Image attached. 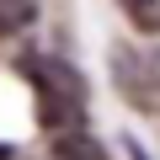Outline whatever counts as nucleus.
<instances>
[{"label":"nucleus","instance_id":"2","mask_svg":"<svg viewBox=\"0 0 160 160\" xmlns=\"http://www.w3.org/2000/svg\"><path fill=\"white\" fill-rule=\"evenodd\" d=\"M112 86L118 96L133 107V112H160V48L155 43H133V38H118L112 53Z\"/></svg>","mask_w":160,"mask_h":160},{"label":"nucleus","instance_id":"6","mask_svg":"<svg viewBox=\"0 0 160 160\" xmlns=\"http://www.w3.org/2000/svg\"><path fill=\"white\" fill-rule=\"evenodd\" d=\"M123 155H128V160H149V149H144V144H139V139H133V133H128V139H123Z\"/></svg>","mask_w":160,"mask_h":160},{"label":"nucleus","instance_id":"1","mask_svg":"<svg viewBox=\"0 0 160 160\" xmlns=\"http://www.w3.org/2000/svg\"><path fill=\"white\" fill-rule=\"evenodd\" d=\"M22 75L32 86V112L48 133H64V128H80L86 123V80L69 59H53V53H27L22 59Z\"/></svg>","mask_w":160,"mask_h":160},{"label":"nucleus","instance_id":"3","mask_svg":"<svg viewBox=\"0 0 160 160\" xmlns=\"http://www.w3.org/2000/svg\"><path fill=\"white\" fill-rule=\"evenodd\" d=\"M48 160H112V155H107V144L91 139L86 128H64V133H53Z\"/></svg>","mask_w":160,"mask_h":160},{"label":"nucleus","instance_id":"7","mask_svg":"<svg viewBox=\"0 0 160 160\" xmlns=\"http://www.w3.org/2000/svg\"><path fill=\"white\" fill-rule=\"evenodd\" d=\"M0 160H27V155H22L16 144H0Z\"/></svg>","mask_w":160,"mask_h":160},{"label":"nucleus","instance_id":"4","mask_svg":"<svg viewBox=\"0 0 160 160\" xmlns=\"http://www.w3.org/2000/svg\"><path fill=\"white\" fill-rule=\"evenodd\" d=\"M38 22V0H0V43Z\"/></svg>","mask_w":160,"mask_h":160},{"label":"nucleus","instance_id":"5","mask_svg":"<svg viewBox=\"0 0 160 160\" xmlns=\"http://www.w3.org/2000/svg\"><path fill=\"white\" fill-rule=\"evenodd\" d=\"M118 6H123V16H128L139 32L160 38V0H118Z\"/></svg>","mask_w":160,"mask_h":160}]
</instances>
